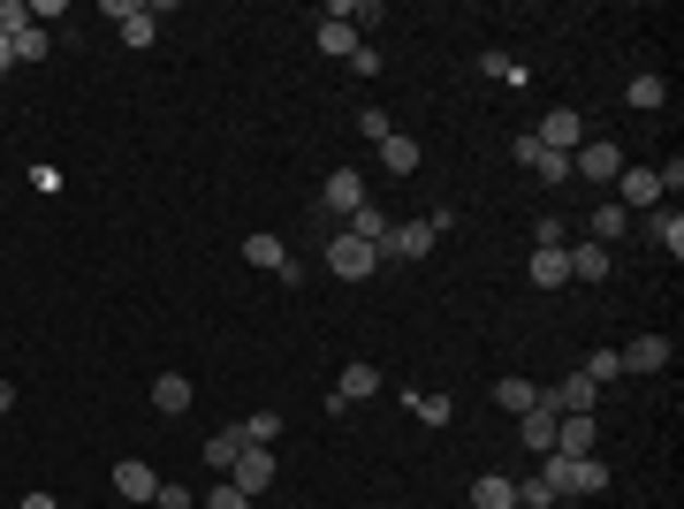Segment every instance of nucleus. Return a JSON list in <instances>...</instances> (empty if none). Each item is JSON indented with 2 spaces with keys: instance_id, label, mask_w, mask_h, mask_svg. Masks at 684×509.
<instances>
[{
  "instance_id": "9b49d317",
  "label": "nucleus",
  "mask_w": 684,
  "mask_h": 509,
  "mask_svg": "<svg viewBox=\"0 0 684 509\" xmlns=\"http://www.w3.org/2000/svg\"><path fill=\"white\" fill-rule=\"evenodd\" d=\"M593 441H601L593 418H555V449L547 457H593Z\"/></svg>"
},
{
  "instance_id": "37998d69",
  "label": "nucleus",
  "mask_w": 684,
  "mask_h": 509,
  "mask_svg": "<svg viewBox=\"0 0 684 509\" xmlns=\"http://www.w3.org/2000/svg\"><path fill=\"white\" fill-rule=\"evenodd\" d=\"M517 509H524V502H517Z\"/></svg>"
},
{
  "instance_id": "b1692460",
  "label": "nucleus",
  "mask_w": 684,
  "mask_h": 509,
  "mask_svg": "<svg viewBox=\"0 0 684 509\" xmlns=\"http://www.w3.org/2000/svg\"><path fill=\"white\" fill-rule=\"evenodd\" d=\"M380 168H388V175H418V138H403V130L380 138Z\"/></svg>"
},
{
  "instance_id": "a878e982",
  "label": "nucleus",
  "mask_w": 684,
  "mask_h": 509,
  "mask_svg": "<svg viewBox=\"0 0 684 509\" xmlns=\"http://www.w3.org/2000/svg\"><path fill=\"white\" fill-rule=\"evenodd\" d=\"M495 403H503V411H510V418H524V411H532V403H540V388H532V380H495Z\"/></svg>"
},
{
  "instance_id": "4c0bfd02",
  "label": "nucleus",
  "mask_w": 684,
  "mask_h": 509,
  "mask_svg": "<svg viewBox=\"0 0 684 509\" xmlns=\"http://www.w3.org/2000/svg\"><path fill=\"white\" fill-rule=\"evenodd\" d=\"M532 244H540V251H547V244H563V221H555V213H540V221H532Z\"/></svg>"
},
{
  "instance_id": "5701e85b",
  "label": "nucleus",
  "mask_w": 684,
  "mask_h": 509,
  "mask_svg": "<svg viewBox=\"0 0 684 509\" xmlns=\"http://www.w3.org/2000/svg\"><path fill=\"white\" fill-rule=\"evenodd\" d=\"M244 449H251V441H244V426H221V434H213V441H205V464H213V472H221V480H228V464H236V457H244Z\"/></svg>"
},
{
  "instance_id": "412c9836",
  "label": "nucleus",
  "mask_w": 684,
  "mask_h": 509,
  "mask_svg": "<svg viewBox=\"0 0 684 509\" xmlns=\"http://www.w3.org/2000/svg\"><path fill=\"white\" fill-rule=\"evenodd\" d=\"M388 228H396V221H388V213H380V205H373V198H365V205H357V213H350V236H357V244H373V251H380V244H388Z\"/></svg>"
},
{
  "instance_id": "9d476101",
  "label": "nucleus",
  "mask_w": 684,
  "mask_h": 509,
  "mask_svg": "<svg viewBox=\"0 0 684 509\" xmlns=\"http://www.w3.org/2000/svg\"><path fill=\"white\" fill-rule=\"evenodd\" d=\"M320 205H328V213H342V221H350V213L365 205V175H357V168H335V175H328V182H320Z\"/></svg>"
},
{
  "instance_id": "4be33fe9",
  "label": "nucleus",
  "mask_w": 684,
  "mask_h": 509,
  "mask_svg": "<svg viewBox=\"0 0 684 509\" xmlns=\"http://www.w3.org/2000/svg\"><path fill=\"white\" fill-rule=\"evenodd\" d=\"M244 259H251V267H267V274H282V267H290L282 236H267V228H251V236H244Z\"/></svg>"
},
{
  "instance_id": "58836bf2",
  "label": "nucleus",
  "mask_w": 684,
  "mask_h": 509,
  "mask_svg": "<svg viewBox=\"0 0 684 509\" xmlns=\"http://www.w3.org/2000/svg\"><path fill=\"white\" fill-rule=\"evenodd\" d=\"M153 509H198V502H190V487H168V480H161V495H153Z\"/></svg>"
},
{
  "instance_id": "7ed1b4c3",
  "label": "nucleus",
  "mask_w": 684,
  "mask_h": 509,
  "mask_svg": "<svg viewBox=\"0 0 684 509\" xmlns=\"http://www.w3.org/2000/svg\"><path fill=\"white\" fill-rule=\"evenodd\" d=\"M593 403H601V388H593L586 372H570V380H555V388H540V411H555V418H593Z\"/></svg>"
},
{
  "instance_id": "f257e3e1",
  "label": "nucleus",
  "mask_w": 684,
  "mask_h": 509,
  "mask_svg": "<svg viewBox=\"0 0 684 509\" xmlns=\"http://www.w3.org/2000/svg\"><path fill=\"white\" fill-rule=\"evenodd\" d=\"M540 487L563 495H609V464L601 457H540Z\"/></svg>"
},
{
  "instance_id": "cd10ccee",
  "label": "nucleus",
  "mask_w": 684,
  "mask_h": 509,
  "mask_svg": "<svg viewBox=\"0 0 684 509\" xmlns=\"http://www.w3.org/2000/svg\"><path fill=\"white\" fill-rule=\"evenodd\" d=\"M624 228H632V213H624V205H593V244H601V251H609Z\"/></svg>"
},
{
  "instance_id": "a211bd4d",
  "label": "nucleus",
  "mask_w": 684,
  "mask_h": 509,
  "mask_svg": "<svg viewBox=\"0 0 684 509\" xmlns=\"http://www.w3.org/2000/svg\"><path fill=\"white\" fill-rule=\"evenodd\" d=\"M472 509H517V480H503V472H480V480H472Z\"/></svg>"
},
{
  "instance_id": "393cba45",
  "label": "nucleus",
  "mask_w": 684,
  "mask_h": 509,
  "mask_svg": "<svg viewBox=\"0 0 684 509\" xmlns=\"http://www.w3.org/2000/svg\"><path fill=\"white\" fill-rule=\"evenodd\" d=\"M616 190H624V213H632V205H654V198H662L654 168H624V175H616Z\"/></svg>"
},
{
  "instance_id": "a19ab883",
  "label": "nucleus",
  "mask_w": 684,
  "mask_h": 509,
  "mask_svg": "<svg viewBox=\"0 0 684 509\" xmlns=\"http://www.w3.org/2000/svg\"><path fill=\"white\" fill-rule=\"evenodd\" d=\"M8 411H15V388H8V380H0V418H8Z\"/></svg>"
},
{
  "instance_id": "f8f14e48",
  "label": "nucleus",
  "mask_w": 684,
  "mask_h": 509,
  "mask_svg": "<svg viewBox=\"0 0 684 509\" xmlns=\"http://www.w3.org/2000/svg\"><path fill=\"white\" fill-rule=\"evenodd\" d=\"M524 282H532V289H563V282H570V259H563V244H547V251H532V267H524Z\"/></svg>"
},
{
  "instance_id": "ea45409f",
  "label": "nucleus",
  "mask_w": 684,
  "mask_h": 509,
  "mask_svg": "<svg viewBox=\"0 0 684 509\" xmlns=\"http://www.w3.org/2000/svg\"><path fill=\"white\" fill-rule=\"evenodd\" d=\"M15 509H61V502H54V495H23Z\"/></svg>"
},
{
  "instance_id": "2eb2a0df",
  "label": "nucleus",
  "mask_w": 684,
  "mask_h": 509,
  "mask_svg": "<svg viewBox=\"0 0 684 509\" xmlns=\"http://www.w3.org/2000/svg\"><path fill=\"white\" fill-rule=\"evenodd\" d=\"M190 395H198V388H190L182 372H161V380H153V411H161V418H182V411H190Z\"/></svg>"
},
{
  "instance_id": "0eeeda50",
  "label": "nucleus",
  "mask_w": 684,
  "mask_h": 509,
  "mask_svg": "<svg viewBox=\"0 0 684 509\" xmlns=\"http://www.w3.org/2000/svg\"><path fill=\"white\" fill-rule=\"evenodd\" d=\"M107 15L122 23V46H153V31H161V8L153 0H107Z\"/></svg>"
},
{
  "instance_id": "bb28decb",
  "label": "nucleus",
  "mask_w": 684,
  "mask_h": 509,
  "mask_svg": "<svg viewBox=\"0 0 684 509\" xmlns=\"http://www.w3.org/2000/svg\"><path fill=\"white\" fill-rule=\"evenodd\" d=\"M624 99H632L639 115H654V107L670 99V84H662V76H632V84H624Z\"/></svg>"
},
{
  "instance_id": "7c9ffc66",
  "label": "nucleus",
  "mask_w": 684,
  "mask_h": 509,
  "mask_svg": "<svg viewBox=\"0 0 684 509\" xmlns=\"http://www.w3.org/2000/svg\"><path fill=\"white\" fill-rule=\"evenodd\" d=\"M578 372H586L593 388H609V380H624V365H616V350H593V357H586Z\"/></svg>"
},
{
  "instance_id": "4468645a",
  "label": "nucleus",
  "mask_w": 684,
  "mask_h": 509,
  "mask_svg": "<svg viewBox=\"0 0 684 509\" xmlns=\"http://www.w3.org/2000/svg\"><path fill=\"white\" fill-rule=\"evenodd\" d=\"M647 236H654L670 259H684V213L677 205H654V213H647Z\"/></svg>"
},
{
  "instance_id": "e433bc0d",
  "label": "nucleus",
  "mask_w": 684,
  "mask_h": 509,
  "mask_svg": "<svg viewBox=\"0 0 684 509\" xmlns=\"http://www.w3.org/2000/svg\"><path fill=\"white\" fill-rule=\"evenodd\" d=\"M198 509H251V495H236V487L221 480V487H213V495H205V502H198Z\"/></svg>"
},
{
  "instance_id": "2f4dec72",
  "label": "nucleus",
  "mask_w": 684,
  "mask_h": 509,
  "mask_svg": "<svg viewBox=\"0 0 684 509\" xmlns=\"http://www.w3.org/2000/svg\"><path fill=\"white\" fill-rule=\"evenodd\" d=\"M244 441H259V449L282 441V411H251V418H244Z\"/></svg>"
},
{
  "instance_id": "6e6552de",
  "label": "nucleus",
  "mask_w": 684,
  "mask_h": 509,
  "mask_svg": "<svg viewBox=\"0 0 684 509\" xmlns=\"http://www.w3.org/2000/svg\"><path fill=\"white\" fill-rule=\"evenodd\" d=\"M426 251H434V221H396L380 244V259H426Z\"/></svg>"
},
{
  "instance_id": "dca6fc26",
  "label": "nucleus",
  "mask_w": 684,
  "mask_h": 509,
  "mask_svg": "<svg viewBox=\"0 0 684 509\" xmlns=\"http://www.w3.org/2000/svg\"><path fill=\"white\" fill-rule=\"evenodd\" d=\"M563 259H570V282H609V251H601L593 236H586V244H570Z\"/></svg>"
},
{
  "instance_id": "c85d7f7f",
  "label": "nucleus",
  "mask_w": 684,
  "mask_h": 509,
  "mask_svg": "<svg viewBox=\"0 0 684 509\" xmlns=\"http://www.w3.org/2000/svg\"><path fill=\"white\" fill-rule=\"evenodd\" d=\"M411 418H426V426H449V418H457V403H449V395H426V388H411Z\"/></svg>"
},
{
  "instance_id": "c756f323",
  "label": "nucleus",
  "mask_w": 684,
  "mask_h": 509,
  "mask_svg": "<svg viewBox=\"0 0 684 509\" xmlns=\"http://www.w3.org/2000/svg\"><path fill=\"white\" fill-rule=\"evenodd\" d=\"M480 76H495V84H532L524 61H510V54H480Z\"/></svg>"
},
{
  "instance_id": "39448f33",
  "label": "nucleus",
  "mask_w": 684,
  "mask_h": 509,
  "mask_svg": "<svg viewBox=\"0 0 684 509\" xmlns=\"http://www.w3.org/2000/svg\"><path fill=\"white\" fill-rule=\"evenodd\" d=\"M228 487H236V495H251V502H259V495H267V487H274V449H259V441H251V449H244V457H236V464H228Z\"/></svg>"
},
{
  "instance_id": "f704fd0d",
  "label": "nucleus",
  "mask_w": 684,
  "mask_h": 509,
  "mask_svg": "<svg viewBox=\"0 0 684 509\" xmlns=\"http://www.w3.org/2000/svg\"><path fill=\"white\" fill-rule=\"evenodd\" d=\"M357 130H365V138H373V145H380V138H396V122H388V115H380V107H357Z\"/></svg>"
},
{
  "instance_id": "20e7f679",
  "label": "nucleus",
  "mask_w": 684,
  "mask_h": 509,
  "mask_svg": "<svg viewBox=\"0 0 684 509\" xmlns=\"http://www.w3.org/2000/svg\"><path fill=\"white\" fill-rule=\"evenodd\" d=\"M532 145H547V153H563V161H570V153L586 145V115H578V107H547V122L532 130Z\"/></svg>"
},
{
  "instance_id": "423d86ee",
  "label": "nucleus",
  "mask_w": 684,
  "mask_h": 509,
  "mask_svg": "<svg viewBox=\"0 0 684 509\" xmlns=\"http://www.w3.org/2000/svg\"><path fill=\"white\" fill-rule=\"evenodd\" d=\"M624 168H632V161H624V145H609V138H601V145H578V153H570V175H586V182H601V190H609V182H616Z\"/></svg>"
},
{
  "instance_id": "aec40b11",
  "label": "nucleus",
  "mask_w": 684,
  "mask_h": 509,
  "mask_svg": "<svg viewBox=\"0 0 684 509\" xmlns=\"http://www.w3.org/2000/svg\"><path fill=\"white\" fill-rule=\"evenodd\" d=\"M357 46H365V38H357V23H350V15H328V23H320V54H335V61H350Z\"/></svg>"
},
{
  "instance_id": "c9c22d12",
  "label": "nucleus",
  "mask_w": 684,
  "mask_h": 509,
  "mask_svg": "<svg viewBox=\"0 0 684 509\" xmlns=\"http://www.w3.org/2000/svg\"><path fill=\"white\" fill-rule=\"evenodd\" d=\"M15 31H31V8L23 0H0V38H15Z\"/></svg>"
},
{
  "instance_id": "1a4fd4ad",
  "label": "nucleus",
  "mask_w": 684,
  "mask_h": 509,
  "mask_svg": "<svg viewBox=\"0 0 684 509\" xmlns=\"http://www.w3.org/2000/svg\"><path fill=\"white\" fill-rule=\"evenodd\" d=\"M115 495H122V502H153V495H161V472H153L145 457H122V464H115Z\"/></svg>"
},
{
  "instance_id": "f03ea898",
  "label": "nucleus",
  "mask_w": 684,
  "mask_h": 509,
  "mask_svg": "<svg viewBox=\"0 0 684 509\" xmlns=\"http://www.w3.org/2000/svg\"><path fill=\"white\" fill-rule=\"evenodd\" d=\"M328 274H335V282H373V274H380V251L357 244V236L342 228L335 244H328Z\"/></svg>"
},
{
  "instance_id": "79ce46f5",
  "label": "nucleus",
  "mask_w": 684,
  "mask_h": 509,
  "mask_svg": "<svg viewBox=\"0 0 684 509\" xmlns=\"http://www.w3.org/2000/svg\"><path fill=\"white\" fill-rule=\"evenodd\" d=\"M8 69H15V46H8V38H0V76H8Z\"/></svg>"
},
{
  "instance_id": "6ab92c4d",
  "label": "nucleus",
  "mask_w": 684,
  "mask_h": 509,
  "mask_svg": "<svg viewBox=\"0 0 684 509\" xmlns=\"http://www.w3.org/2000/svg\"><path fill=\"white\" fill-rule=\"evenodd\" d=\"M373 388H380V372H373L365 357H350V365H342V380H335V403H365Z\"/></svg>"
},
{
  "instance_id": "f3484780",
  "label": "nucleus",
  "mask_w": 684,
  "mask_h": 509,
  "mask_svg": "<svg viewBox=\"0 0 684 509\" xmlns=\"http://www.w3.org/2000/svg\"><path fill=\"white\" fill-rule=\"evenodd\" d=\"M517 441H524L532 457H547V449H555V411H540V403H532V411L517 418Z\"/></svg>"
},
{
  "instance_id": "ddd939ff",
  "label": "nucleus",
  "mask_w": 684,
  "mask_h": 509,
  "mask_svg": "<svg viewBox=\"0 0 684 509\" xmlns=\"http://www.w3.org/2000/svg\"><path fill=\"white\" fill-rule=\"evenodd\" d=\"M616 365H624V372H662V365H670V342H662V335H639L632 350H616Z\"/></svg>"
},
{
  "instance_id": "473e14b6",
  "label": "nucleus",
  "mask_w": 684,
  "mask_h": 509,
  "mask_svg": "<svg viewBox=\"0 0 684 509\" xmlns=\"http://www.w3.org/2000/svg\"><path fill=\"white\" fill-rule=\"evenodd\" d=\"M532 175H540V182H547V190H563V182H570V161H563V153H547V145H540V161H532Z\"/></svg>"
},
{
  "instance_id": "72a5a7b5",
  "label": "nucleus",
  "mask_w": 684,
  "mask_h": 509,
  "mask_svg": "<svg viewBox=\"0 0 684 509\" xmlns=\"http://www.w3.org/2000/svg\"><path fill=\"white\" fill-rule=\"evenodd\" d=\"M8 46H15V61H46V31H38V23H31V31H15Z\"/></svg>"
}]
</instances>
